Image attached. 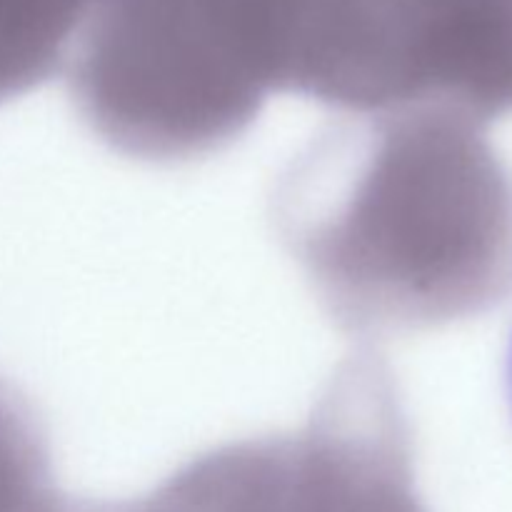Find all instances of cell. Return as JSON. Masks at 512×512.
I'll return each mask as SVG.
<instances>
[{"mask_svg": "<svg viewBox=\"0 0 512 512\" xmlns=\"http://www.w3.org/2000/svg\"><path fill=\"white\" fill-rule=\"evenodd\" d=\"M273 223L353 338L463 323L512 293V173L448 110L343 113L283 170Z\"/></svg>", "mask_w": 512, "mask_h": 512, "instance_id": "cell-1", "label": "cell"}, {"mask_svg": "<svg viewBox=\"0 0 512 512\" xmlns=\"http://www.w3.org/2000/svg\"><path fill=\"white\" fill-rule=\"evenodd\" d=\"M310 0H93L65 73L80 120L145 163L220 153L293 93Z\"/></svg>", "mask_w": 512, "mask_h": 512, "instance_id": "cell-2", "label": "cell"}, {"mask_svg": "<svg viewBox=\"0 0 512 512\" xmlns=\"http://www.w3.org/2000/svg\"><path fill=\"white\" fill-rule=\"evenodd\" d=\"M80 512H428L388 360L358 345L298 430L208 450L148 495Z\"/></svg>", "mask_w": 512, "mask_h": 512, "instance_id": "cell-3", "label": "cell"}, {"mask_svg": "<svg viewBox=\"0 0 512 512\" xmlns=\"http://www.w3.org/2000/svg\"><path fill=\"white\" fill-rule=\"evenodd\" d=\"M93 0H0V103L65 68Z\"/></svg>", "mask_w": 512, "mask_h": 512, "instance_id": "cell-4", "label": "cell"}, {"mask_svg": "<svg viewBox=\"0 0 512 512\" xmlns=\"http://www.w3.org/2000/svg\"><path fill=\"white\" fill-rule=\"evenodd\" d=\"M0 512H80V500L58 488L43 420L5 378H0Z\"/></svg>", "mask_w": 512, "mask_h": 512, "instance_id": "cell-5", "label": "cell"}, {"mask_svg": "<svg viewBox=\"0 0 512 512\" xmlns=\"http://www.w3.org/2000/svg\"><path fill=\"white\" fill-rule=\"evenodd\" d=\"M505 385H508V400H510V410H512V340L508 348V365H505Z\"/></svg>", "mask_w": 512, "mask_h": 512, "instance_id": "cell-6", "label": "cell"}]
</instances>
